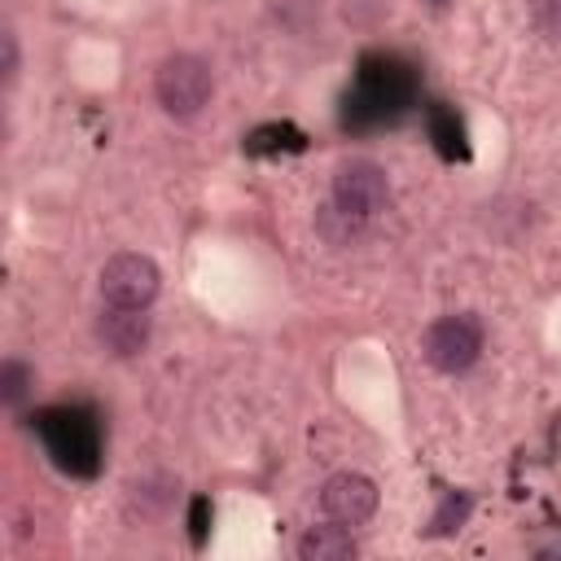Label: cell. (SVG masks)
<instances>
[{"label":"cell","instance_id":"2","mask_svg":"<svg viewBox=\"0 0 561 561\" xmlns=\"http://www.w3.org/2000/svg\"><path fill=\"white\" fill-rule=\"evenodd\" d=\"M215 92V75L197 53H171L162 57L158 75H153V96L171 118H193L202 114V105Z\"/></svg>","mask_w":561,"mask_h":561},{"label":"cell","instance_id":"16","mask_svg":"<svg viewBox=\"0 0 561 561\" xmlns=\"http://www.w3.org/2000/svg\"><path fill=\"white\" fill-rule=\"evenodd\" d=\"M535 26L548 39H561V0H535Z\"/></svg>","mask_w":561,"mask_h":561},{"label":"cell","instance_id":"6","mask_svg":"<svg viewBox=\"0 0 561 561\" xmlns=\"http://www.w3.org/2000/svg\"><path fill=\"white\" fill-rule=\"evenodd\" d=\"M408 96V75L390 61V57H377V61H364V75H359V88L355 96L346 101V110L359 118V114H373V118H386L399 110V101Z\"/></svg>","mask_w":561,"mask_h":561},{"label":"cell","instance_id":"13","mask_svg":"<svg viewBox=\"0 0 561 561\" xmlns=\"http://www.w3.org/2000/svg\"><path fill=\"white\" fill-rule=\"evenodd\" d=\"M469 513H473V495H469V491H447L443 504H438L434 517H430V535H434V539H438V535H456V530L469 522Z\"/></svg>","mask_w":561,"mask_h":561},{"label":"cell","instance_id":"12","mask_svg":"<svg viewBox=\"0 0 561 561\" xmlns=\"http://www.w3.org/2000/svg\"><path fill=\"white\" fill-rule=\"evenodd\" d=\"M430 136H434V145H438V153H443V158H465V153H469L460 118H456L451 110H443V105H434V110H430Z\"/></svg>","mask_w":561,"mask_h":561},{"label":"cell","instance_id":"10","mask_svg":"<svg viewBox=\"0 0 561 561\" xmlns=\"http://www.w3.org/2000/svg\"><path fill=\"white\" fill-rule=\"evenodd\" d=\"M175 491H180V486H175V478H167V473L140 478V482H131V491H127V508H131V517H140V522H158V517L171 513Z\"/></svg>","mask_w":561,"mask_h":561},{"label":"cell","instance_id":"7","mask_svg":"<svg viewBox=\"0 0 561 561\" xmlns=\"http://www.w3.org/2000/svg\"><path fill=\"white\" fill-rule=\"evenodd\" d=\"M320 508H324V517H333L342 526H364L377 513V486H373V478L342 469L320 486Z\"/></svg>","mask_w":561,"mask_h":561},{"label":"cell","instance_id":"17","mask_svg":"<svg viewBox=\"0 0 561 561\" xmlns=\"http://www.w3.org/2000/svg\"><path fill=\"white\" fill-rule=\"evenodd\" d=\"M0 48H4V83H13V79H18V66H22V61H18V35L4 31V35H0Z\"/></svg>","mask_w":561,"mask_h":561},{"label":"cell","instance_id":"18","mask_svg":"<svg viewBox=\"0 0 561 561\" xmlns=\"http://www.w3.org/2000/svg\"><path fill=\"white\" fill-rule=\"evenodd\" d=\"M206 513H210V504L197 500V504H193V543H197V548H202V539H206Z\"/></svg>","mask_w":561,"mask_h":561},{"label":"cell","instance_id":"15","mask_svg":"<svg viewBox=\"0 0 561 561\" xmlns=\"http://www.w3.org/2000/svg\"><path fill=\"white\" fill-rule=\"evenodd\" d=\"M26 386H31V368L22 359H4L0 364V399H4V408H18L26 399Z\"/></svg>","mask_w":561,"mask_h":561},{"label":"cell","instance_id":"14","mask_svg":"<svg viewBox=\"0 0 561 561\" xmlns=\"http://www.w3.org/2000/svg\"><path fill=\"white\" fill-rule=\"evenodd\" d=\"M298 145H302V136L294 127H276V123L245 136V153H272V149H298Z\"/></svg>","mask_w":561,"mask_h":561},{"label":"cell","instance_id":"3","mask_svg":"<svg viewBox=\"0 0 561 561\" xmlns=\"http://www.w3.org/2000/svg\"><path fill=\"white\" fill-rule=\"evenodd\" d=\"M329 202L364 224H373L386 202H390V184H386V171L373 162V158H346L337 171H333V193Z\"/></svg>","mask_w":561,"mask_h":561},{"label":"cell","instance_id":"19","mask_svg":"<svg viewBox=\"0 0 561 561\" xmlns=\"http://www.w3.org/2000/svg\"><path fill=\"white\" fill-rule=\"evenodd\" d=\"M430 4H434V9H447V0H430Z\"/></svg>","mask_w":561,"mask_h":561},{"label":"cell","instance_id":"1","mask_svg":"<svg viewBox=\"0 0 561 561\" xmlns=\"http://www.w3.org/2000/svg\"><path fill=\"white\" fill-rule=\"evenodd\" d=\"M35 430H39L48 456H53L66 473H79V478L96 473V451H101V443H96V421H92L83 408H48V412L35 416Z\"/></svg>","mask_w":561,"mask_h":561},{"label":"cell","instance_id":"5","mask_svg":"<svg viewBox=\"0 0 561 561\" xmlns=\"http://www.w3.org/2000/svg\"><path fill=\"white\" fill-rule=\"evenodd\" d=\"M158 285H162L158 263L136 250H123L101 267V298L114 307H149L158 298Z\"/></svg>","mask_w":561,"mask_h":561},{"label":"cell","instance_id":"8","mask_svg":"<svg viewBox=\"0 0 561 561\" xmlns=\"http://www.w3.org/2000/svg\"><path fill=\"white\" fill-rule=\"evenodd\" d=\"M149 337H153V320H149L145 307H114V302H105V311L96 316V342L110 355H118V359L140 355L149 346Z\"/></svg>","mask_w":561,"mask_h":561},{"label":"cell","instance_id":"4","mask_svg":"<svg viewBox=\"0 0 561 561\" xmlns=\"http://www.w3.org/2000/svg\"><path fill=\"white\" fill-rule=\"evenodd\" d=\"M421 351H425L430 368H438V373H465V368H473V359L482 355V324H478L469 311L443 316V320H434V324L425 329Z\"/></svg>","mask_w":561,"mask_h":561},{"label":"cell","instance_id":"9","mask_svg":"<svg viewBox=\"0 0 561 561\" xmlns=\"http://www.w3.org/2000/svg\"><path fill=\"white\" fill-rule=\"evenodd\" d=\"M359 548H355V539H351V530L342 526V522H324V526H311L302 539H298V557L302 561H346V557H355Z\"/></svg>","mask_w":561,"mask_h":561},{"label":"cell","instance_id":"11","mask_svg":"<svg viewBox=\"0 0 561 561\" xmlns=\"http://www.w3.org/2000/svg\"><path fill=\"white\" fill-rule=\"evenodd\" d=\"M364 219H355V215H346V210H337L333 202L329 206H320V215H316V232L329 241V245H351V241H359L364 237Z\"/></svg>","mask_w":561,"mask_h":561}]
</instances>
